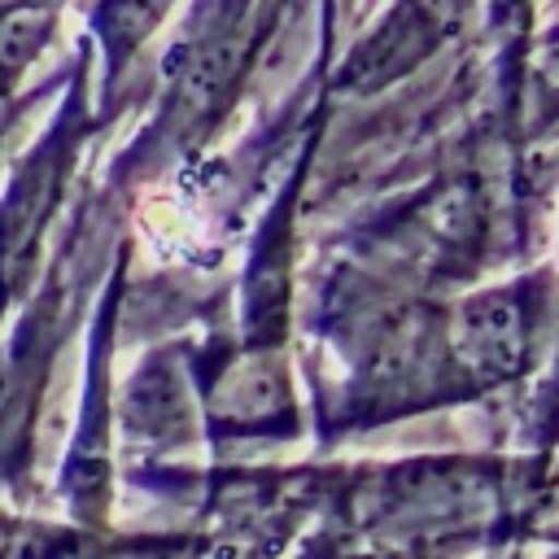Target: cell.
I'll return each instance as SVG.
<instances>
[{
    "label": "cell",
    "mask_w": 559,
    "mask_h": 559,
    "mask_svg": "<svg viewBox=\"0 0 559 559\" xmlns=\"http://www.w3.org/2000/svg\"><path fill=\"white\" fill-rule=\"evenodd\" d=\"M432 35H437V22H432L419 4H406V9L389 13V17L380 22V31L354 52L349 74H354L358 83H384V79H393L397 70H406L411 61H419V57L428 52Z\"/></svg>",
    "instance_id": "cell-1"
},
{
    "label": "cell",
    "mask_w": 559,
    "mask_h": 559,
    "mask_svg": "<svg viewBox=\"0 0 559 559\" xmlns=\"http://www.w3.org/2000/svg\"><path fill=\"white\" fill-rule=\"evenodd\" d=\"M507 345L515 349V319L502 297H489L472 310V349L476 358H507Z\"/></svg>",
    "instance_id": "cell-2"
},
{
    "label": "cell",
    "mask_w": 559,
    "mask_h": 559,
    "mask_svg": "<svg viewBox=\"0 0 559 559\" xmlns=\"http://www.w3.org/2000/svg\"><path fill=\"white\" fill-rule=\"evenodd\" d=\"M166 4H170V0H114L109 13H105V31H109V39L122 44V48L140 44V39L162 22Z\"/></svg>",
    "instance_id": "cell-3"
}]
</instances>
